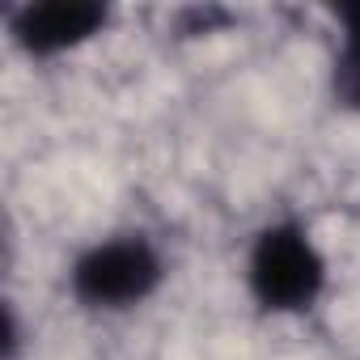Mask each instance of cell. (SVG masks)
I'll list each match as a JSON object with an SVG mask.
<instances>
[{"instance_id": "cell-1", "label": "cell", "mask_w": 360, "mask_h": 360, "mask_svg": "<svg viewBox=\"0 0 360 360\" xmlns=\"http://www.w3.org/2000/svg\"><path fill=\"white\" fill-rule=\"evenodd\" d=\"M242 280L263 314L297 318L309 314L330 288V259L305 221L280 217L250 238L242 259Z\"/></svg>"}, {"instance_id": "cell-2", "label": "cell", "mask_w": 360, "mask_h": 360, "mask_svg": "<svg viewBox=\"0 0 360 360\" xmlns=\"http://www.w3.org/2000/svg\"><path fill=\"white\" fill-rule=\"evenodd\" d=\"M165 284V255L144 233H106L68 267V292L81 309L127 314L148 305Z\"/></svg>"}, {"instance_id": "cell-3", "label": "cell", "mask_w": 360, "mask_h": 360, "mask_svg": "<svg viewBox=\"0 0 360 360\" xmlns=\"http://www.w3.org/2000/svg\"><path fill=\"white\" fill-rule=\"evenodd\" d=\"M110 22V9L94 5V0H43V5H26L13 13V39L30 56H64L85 43H94Z\"/></svg>"}]
</instances>
